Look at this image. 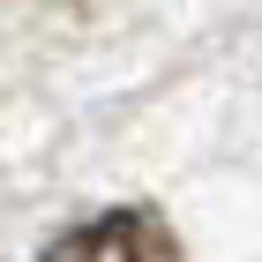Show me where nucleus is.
<instances>
[{
	"label": "nucleus",
	"instance_id": "obj_1",
	"mask_svg": "<svg viewBox=\"0 0 262 262\" xmlns=\"http://www.w3.org/2000/svg\"><path fill=\"white\" fill-rule=\"evenodd\" d=\"M38 262H180V247L150 210H105V217L60 232Z\"/></svg>",
	"mask_w": 262,
	"mask_h": 262
}]
</instances>
